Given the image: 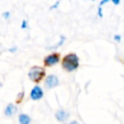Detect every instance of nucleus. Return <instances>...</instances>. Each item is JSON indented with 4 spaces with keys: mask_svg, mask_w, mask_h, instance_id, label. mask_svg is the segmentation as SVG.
Segmentation results:
<instances>
[{
    "mask_svg": "<svg viewBox=\"0 0 124 124\" xmlns=\"http://www.w3.org/2000/svg\"><path fill=\"white\" fill-rule=\"evenodd\" d=\"M61 66L66 72L73 73L79 67V57L75 52H69L62 57Z\"/></svg>",
    "mask_w": 124,
    "mask_h": 124,
    "instance_id": "nucleus-1",
    "label": "nucleus"
},
{
    "mask_svg": "<svg viewBox=\"0 0 124 124\" xmlns=\"http://www.w3.org/2000/svg\"><path fill=\"white\" fill-rule=\"evenodd\" d=\"M27 76L31 81H33L35 83H39L40 81H42L44 78H46V69H45V67H42L39 65H34L29 69Z\"/></svg>",
    "mask_w": 124,
    "mask_h": 124,
    "instance_id": "nucleus-2",
    "label": "nucleus"
},
{
    "mask_svg": "<svg viewBox=\"0 0 124 124\" xmlns=\"http://www.w3.org/2000/svg\"><path fill=\"white\" fill-rule=\"evenodd\" d=\"M61 55L59 52L57 51H52L49 54L46 55L43 59V63L45 67H52L56 64H58L59 62L61 63Z\"/></svg>",
    "mask_w": 124,
    "mask_h": 124,
    "instance_id": "nucleus-3",
    "label": "nucleus"
},
{
    "mask_svg": "<svg viewBox=\"0 0 124 124\" xmlns=\"http://www.w3.org/2000/svg\"><path fill=\"white\" fill-rule=\"evenodd\" d=\"M59 78L56 75L50 74L47 75L46 78H45V87L46 89H53L59 85Z\"/></svg>",
    "mask_w": 124,
    "mask_h": 124,
    "instance_id": "nucleus-4",
    "label": "nucleus"
},
{
    "mask_svg": "<svg viewBox=\"0 0 124 124\" xmlns=\"http://www.w3.org/2000/svg\"><path fill=\"white\" fill-rule=\"evenodd\" d=\"M44 90L43 88L39 85V84H36L32 87V89L30 90V93H29V97L32 101H39L41 100L43 97H44Z\"/></svg>",
    "mask_w": 124,
    "mask_h": 124,
    "instance_id": "nucleus-5",
    "label": "nucleus"
},
{
    "mask_svg": "<svg viewBox=\"0 0 124 124\" xmlns=\"http://www.w3.org/2000/svg\"><path fill=\"white\" fill-rule=\"evenodd\" d=\"M54 117L55 119L60 122V123H66V121L69 119L70 117V112L64 108H59L55 111L54 113Z\"/></svg>",
    "mask_w": 124,
    "mask_h": 124,
    "instance_id": "nucleus-6",
    "label": "nucleus"
},
{
    "mask_svg": "<svg viewBox=\"0 0 124 124\" xmlns=\"http://www.w3.org/2000/svg\"><path fill=\"white\" fill-rule=\"evenodd\" d=\"M16 111H17L16 106H15L13 103H9V104L6 106L5 109H4V114H5L6 116H8V117H12Z\"/></svg>",
    "mask_w": 124,
    "mask_h": 124,
    "instance_id": "nucleus-7",
    "label": "nucleus"
},
{
    "mask_svg": "<svg viewBox=\"0 0 124 124\" xmlns=\"http://www.w3.org/2000/svg\"><path fill=\"white\" fill-rule=\"evenodd\" d=\"M17 119H18L19 124H31V121H32L30 115L27 113H24V112L19 113L17 116Z\"/></svg>",
    "mask_w": 124,
    "mask_h": 124,
    "instance_id": "nucleus-8",
    "label": "nucleus"
},
{
    "mask_svg": "<svg viewBox=\"0 0 124 124\" xmlns=\"http://www.w3.org/2000/svg\"><path fill=\"white\" fill-rule=\"evenodd\" d=\"M65 41H66V37H65L64 35H61V36L59 37V40H58V42L56 43V45H54V46H49L46 47V49H49V50H53V51H54L56 48L62 46L64 45Z\"/></svg>",
    "mask_w": 124,
    "mask_h": 124,
    "instance_id": "nucleus-9",
    "label": "nucleus"
},
{
    "mask_svg": "<svg viewBox=\"0 0 124 124\" xmlns=\"http://www.w3.org/2000/svg\"><path fill=\"white\" fill-rule=\"evenodd\" d=\"M97 16L98 17L102 18L104 16V12H103V7H98L97 8Z\"/></svg>",
    "mask_w": 124,
    "mask_h": 124,
    "instance_id": "nucleus-10",
    "label": "nucleus"
},
{
    "mask_svg": "<svg viewBox=\"0 0 124 124\" xmlns=\"http://www.w3.org/2000/svg\"><path fill=\"white\" fill-rule=\"evenodd\" d=\"M59 5H60V1H58V0H57V1H55V2H54V3L49 7V10H50V11L55 10V9H57V8L59 7Z\"/></svg>",
    "mask_w": 124,
    "mask_h": 124,
    "instance_id": "nucleus-11",
    "label": "nucleus"
},
{
    "mask_svg": "<svg viewBox=\"0 0 124 124\" xmlns=\"http://www.w3.org/2000/svg\"><path fill=\"white\" fill-rule=\"evenodd\" d=\"M2 17H3L4 19H9V18L11 17V13H10V11H5V12H3V13H2Z\"/></svg>",
    "mask_w": 124,
    "mask_h": 124,
    "instance_id": "nucleus-12",
    "label": "nucleus"
},
{
    "mask_svg": "<svg viewBox=\"0 0 124 124\" xmlns=\"http://www.w3.org/2000/svg\"><path fill=\"white\" fill-rule=\"evenodd\" d=\"M28 27V21L26 19H22L21 24H20V28L21 29H26Z\"/></svg>",
    "mask_w": 124,
    "mask_h": 124,
    "instance_id": "nucleus-13",
    "label": "nucleus"
},
{
    "mask_svg": "<svg viewBox=\"0 0 124 124\" xmlns=\"http://www.w3.org/2000/svg\"><path fill=\"white\" fill-rule=\"evenodd\" d=\"M113 40H114L115 42H117V43H120L121 40H122V36H121L120 34H114V35H113Z\"/></svg>",
    "mask_w": 124,
    "mask_h": 124,
    "instance_id": "nucleus-14",
    "label": "nucleus"
},
{
    "mask_svg": "<svg viewBox=\"0 0 124 124\" xmlns=\"http://www.w3.org/2000/svg\"><path fill=\"white\" fill-rule=\"evenodd\" d=\"M17 50V46H12L11 47H9L8 51L11 52V53H16V51Z\"/></svg>",
    "mask_w": 124,
    "mask_h": 124,
    "instance_id": "nucleus-15",
    "label": "nucleus"
},
{
    "mask_svg": "<svg viewBox=\"0 0 124 124\" xmlns=\"http://www.w3.org/2000/svg\"><path fill=\"white\" fill-rule=\"evenodd\" d=\"M109 2H110V0H102V1L99 2V7H103L104 5H106V4L109 3Z\"/></svg>",
    "mask_w": 124,
    "mask_h": 124,
    "instance_id": "nucleus-16",
    "label": "nucleus"
},
{
    "mask_svg": "<svg viewBox=\"0 0 124 124\" xmlns=\"http://www.w3.org/2000/svg\"><path fill=\"white\" fill-rule=\"evenodd\" d=\"M110 2L114 5V6H118L120 4V0H110Z\"/></svg>",
    "mask_w": 124,
    "mask_h": 124,
    "instance_id": "nucleus-17",
    "label": "nucleus"
},
{
    "mask_svg": "<svg viewBox=\"0 0 124 124\" xmlns=\"http://www.w3.org/2000/svg\"><path fill=\"white\" fill-rule=\"evenodd\" d=\"M69 124H81V123L79 121H78V120H72V121H70Z\"/></svg>",
    "mask_w": 124,
    "mask_h": 124,
    "instance_id": "nucleus-18",
    "label": "nucleus"
},
{
    "mask_svg": "<svg viewBox=\"0 0 124 124\" xmlns=\"http://www.w3.org/2000/svg\"><path fill=\"white\" fill-rule=\"evenodd\" d=\"M22 97H24V93H22V92H20V93L18 94V97H17V98H18V99L20 100V99H21Z\"/></svg>",
    "mask_w": 124,
    "mask_h": 124,
    "instance_id": "nucleus-19",
    "label": "nucleus"
},
{
    "mask_svg": "<svg viewBox=\"0 0 124 124\" xmlns=\"http://www.w3.org/2000/svg\"><path fill=\"white\" fill-rule=\"evenodd\" d=\"M62 124H69V123H62Z\"/></svg>",
    "mask_w": 124,
    "mask_h": 124,
    "instance_id": "nucleus-20",
    "label": "nucleus"
}]
</instances>
